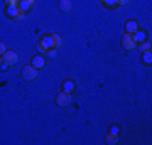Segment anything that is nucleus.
Listing matches in <instances>:
<instances>
[{
  "label": "nucleus",
  "mask_w": 152,
  "mask_h": 145,
  "mask_svg": "<svg viewBox=\"0 0 152 145\" xmlns=\"http://www.w3.org/2000/svg\"><path fill=\"white\" fill-rule=\"evenodd\" d=\"M37 51H39L41 54H46V51H48V49H46V47L42 46V42H41V41L37 42Z\"/></svg>",
  "instance_id": "aec40b11"
},
{
  "label": "nucleus",
  "mask_w": 152,
  "mask_h": 145,
  "mask_svg": "<svg viewBox=\"0 0 152 145\" xmlns=\"http://www.w3.org/2000/svg\"><path fill=\"white\" fill-rule=\"evenodd\" d=\"M31 64H32L36 69H42L44 64H46V59L39 54V56H34V58H32V63H31Z\"/></svg>",
  "instance_id": "1a4fd4ad"
},
{
  "label": "nucleus",
  "mask_w": 152,
  "mask_h": 145,
  "mask_svg": "<svg viewBox=\"0 0 152 145\" xmlns=\"http://www.w3.org/2000/svg\"><path fill=\"white\" fill-rule=\"evenodd\" d=\"M7 51V47H5V44L2 42V41H0V54H4Z\"/></svg>",
  "instance_id": "4be33fe9"
},
{
  "label": "nucleus",
  "mask_w": 152,
  "mask_h": 145,
  "mask_svg": "<svg viewBox=\"0 0 152 145\" xmlns=\"http://www.w3.org/2000/svg\"><path fill=\"white\" fill-rule=\"evenodd\" d=\"M19 9H20V12L22 14H27L31 9H32V5H34V0H19Z\"/></svg>",
  "instance_id": "423d86ee"
},
{
  "label": "nucleus",
  "mask_w": 152,
  "mask_h": 145,
  "mask_svg": "<svg viewBox=\"0 0 152 145\" xmlns=\"http://www.w3.org/2000/svg\"><path fill=\"white\" fill-rule=\"evenodd\" d=\"M129 4V0H118V5H127Z\"/></svg>",
  "instance_id": "b1692460"
},
{
  "label": "nucleus",
  "mask_w": 152,
  "mask_h": 145,
  "mask_svg": "<svg viewBox=\"0 0 152 145\" xmlns=\"http://www.w3.org/2000/svg\"><path fill=\"white\" fill-rule=\"evenodd\" d=\"M41 42H42V46H44L46 49L54 47V46H53V39H51V34H48V36H42V37H41Z\"/></svg>",
  "instance_id": "9b49d317"
},
{
  "label": "nucleus",
  "mask_w": 152,
  "mask_h": 145,
  "mask_svg": "<svg viewBox=\"0 0 152 145\" xmlns=\"http://www.w3.org/2000/svg\"><path fill=\"white\" fill-rule=\"evenodd\" d=\"M102 2H103V5L107 9H113V7L118 5V0H102Z\"/></svg>",
  "instance_id": "f3484780"
},
{
  "label": "nucleus",
  "mask_w": 152,
  "mask_h": 145,
  "mask_svg": "<svg viewBox=\"0 0 152 145\" xmlns=\"http://www.w3.org/2000/svg\"><path fill=\"white\" fill-rule=\"evenodd\" d=\"M2 63H4V58H2V54H0V66H2Z\"/></svg>",
  "instance_id": "393cba45"
},
{
  "label": "nucleus",
  "mask_w": 152,
  "mask_h": 145,
  "mask_svg": "<svg viewBox=\"0 0 152 145\" xmlns=\"http://www.w3.org/2000/svg\"><path fill=\"white\" fill-rule=\"evenodd\" d=\"M151 47H152L151 41H144V42L139 44V51H140V52H144V51H151Z\"/></svg>",
  "instance_id": "dca6fc26"
},
{
  "label": "nucleus",
  "mask_w": 152,
  "mask_h": 145,
  "mask_svg": "<svg viewBox=\"0 0 152 145\" xmlns=\"http://www.w3.org/2000/svg\"><path fill=\"white\" fill-rule=\"evenodd\" d=\"M142 63L144 64H152V52L151 51H144L142 52Z\"/></svg>",
  "instance_id": "ddd939ff"
},
{
  "label": "nucleus",
  "mask_w": 152,
  "mask_h": 145,
  "mask_svg": "<svg viewBox=\"0 0 152 145\" xmlns=\"http://www.w3.org/2000/svg\"><path fill=\"white\" fill-rule=\"evenodd\" d=\"M135 41H134V37H132V34H127L125 32L124 36H122V47L125 49V51H132V49H135Z\"/></svg>",
  "instance_id": "7ed1b4c3"
},
{
  "label": "nucleus",
  "mask_w": 152,
  "mask_h": 145,
  "mask_svg": "<svg viewBox=\"0 0 152 145\" xmlns=\"http://www.w3.org/2000/svg\"><path fill=\"white\" fill-rule=\"evenodd\" d=\"M59 9L63 12H69L73 9V4H71V0H59Z\"/></svg>",
  "instance_id": "f8f14e48"
},
{
  "label": "nucleus",
  "mask_w": 152,
  "mask_h": 145,
  "mask_svg": "<svg viewBox=\"0 0 152 145\" xmlns=\"http://www.w3.org/2000/svg\"><path fill=\"white\" fill-rule=\"evenodd\" d=\"M0 69H2V71H7V69H9V64H7L5 61L2 63V66H0Z\"/></svg>",
  "instance_id": "5701e85b"
},
{
  "label": "nucleus",
  "mask_w": 152,
  "mask_h": 145,
  "mask_svg": "<svg viewBox=\"0 0 152 145\" xmlns=\"http://www.w3.org/2000/svg\"><path fill=\"white\" fill-rule=\"evenodd\" d=\"M108 133H110V135H113V137H117V138H118L120 133H122V130H120L118 125H112V127H110V130H108Z\"/></svg>",
  "instance_id": "2eb2a0df"
},
{
  "label": "nucleus",
  "mask_w": 152,
  "mask_h": 145,
  "mask_svg": "<svg viewBox=\"0 0 152 145\" xmlns=\"http://www.w3.org/2000/svg\"><path fill=\"white\" fill-rule=\"evenodd\" d=\"M135 31H139V22L137 20H127L125 22V32L134 34Z\"/></svg>",
  "instance_id": "0eeeda50"
},
{
  "label": "nucleus",
  "mask_w": 152,
  "mask_h": 145,
  "mask_svg": "<svg viewBox=\"0 0 152 145\" xmlns=\"http://www.w3.org/2000/svg\"><path fill=\"white\" fill-rule=\"evenodd\" d=\"M117 137H113V135H110V133H107V142H108V144H115V142H117Z\"/></svg>",
  "instance_id": "6ab92c4d"
},
{
  "label": "nucleus",
  "mask_w": 152,
  "mask_h": 145,
  "mask_svg": "<svg viewBox=\"0 0 152 145\" xmlns=\"http://www.w3.org/2000/svg\"><path fill=\"white\" fill-rule=\"evenodd\" d=\"M5 4H7V5H17V4H19V0H5Z\"/></svg>",
  "instance_id": "412c9836"
},
{
  "label": "nucleus",
  "mask_w": 152,
  "mask_h": 145,
  "mask_svg": "<svg viewBox=\"0 0 152 145\" xmlns=\"http://www.w3.org/2000/svg\"><path fill=\"white\" fill-rule=\"evenodd\" d=\"M37 71L39 69H36L32 64L26 66V68H22V78H24V79H27V81H32V79L37 78Z\"/></svg>",
  "instance_id": "f03ea898"
},
{
  "label": "nucleus",
  "mask_w": 152,
  "mask_h": 145,
  "mask_svg": "<svg viewBox=\"0 0 152 145\" xmlns=\"http://www.w3.org/2000/svg\"><path fill=\"white\" fill-rule=\"evenodd\" d=\"M56 103L59 105V106H68L71 103V95L66 91H61L58 96H56Z\"/></svg>",
  "instance_id": "39448f33"
},
{
  "label": "nucleus",
  "mask_w": 152,
  "mask_h": 145,
  "mask_svg": "<svg viewBox=\"0 0 152 145\" xmlns=\"http://www.w3.org/2000/svg\"><path fill=\"white\" fill-rule=\"evenodd\" d=\"M76 90V85H75V81L73 79H69V78H68V79H64L63 81V91H66V93H73Z\"/></svg>",
  "instance_id": "6e6552de"
},
{
  "label": "nucleus",
  "mask_w": 152,
  "mask_h": 145,
  "mask_svg": "<svg viewBox=\"0 0 152 145\" xmlns=\"http://www.w3.org/2000/svg\"><path fill=\"white\" fill-rule=\"evenodd\" d=\"M2 58H4V61H5L9 66H14V64H17V61H19V54H17L15 51H9V49H7L5 52L2 54Z\"/></svg>",
  "instance_id": "20e7f679"
},
{
  "label": "nucleus",
  "mask_w": 152,
  "mask_h": 145,
  "mask_svg": "<svg viewBox=\"0 0 152 145\" xmlns=\"http://www.w3.org/2000/svg\"><path fill=\"white\" fill-rule=\"evenodd\" d=\"M132 37H134V41H135V42H144V41H147V36H145V32H144V31H140V29H139V31H135V32L132 34Z\"/></svg>",
  "instance_id": "9d476101"
},
{
  "label": "nucleus",
  "mask_w": 152,
  "mask_h": 145,
  "mask_svg": "<svg viewBox=\"0 0 152 145\" xmlns=\"http://www.w3.org/2000/svg\"><path fill=\"white\" fill-rule=\"evenodd\" d=\"M51 39H53V46L54 47H59L61 44H63V37H61L59 34H51Z\"/></svg>",
  "instance_id": "4468645a"
},
{
  "label": "nucleus",
  "mask_w": 152,
  "mask_h": 145,
  "mask_svg": "<svg viewBox=\"0 0 152 145\" xmlns=\"http://www.w3.org/2000/svg\"><path fill=\"white\" fill-rule=\"evenodd\" d=\"M46 54H48L49 58H56V54H58V51H56V47H51L46 51Z\"/></svg>",
  "instance_id": "a211bd4d"
},
{
  "label": "nucleus",
  "mask_w": 152,
  "mask_h": 145,
  "mask_svg": "<svg viewBox=\"0 0 152 145\" xmlns=\"http://www.w3.org/2000/svg\"><path fill=\"white\" fill-rule=\"evenodd\" d=\"M5 14H7V17L15 19V20H20V19H24V15H26V14H22V12H20L19 5H7Z\"/></svg>",
  "instance_id": "f257e3e1"
}]
</instances>
